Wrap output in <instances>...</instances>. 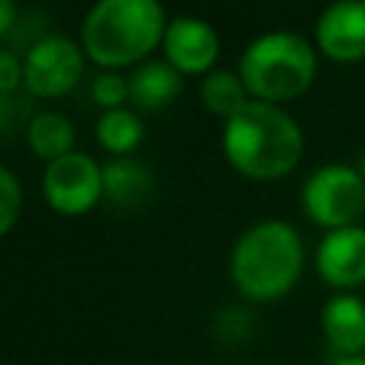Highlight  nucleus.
Wrapping results in <instances>:
<instances>
[{
    "mask_svg": "<svg viewBox=\"0 0 365 365\" xmlns=\"http://www.w3.org/2000/svg\"><path fill=\"white\" fill-rule=\"evenodd\" d=\"M302 265V242L288 222L265 220L245 231L234 248L231 271L242 294L271 299L285 294Z\"/></svg>",
    "mask_w": 365,
    "mask_h": 365,
    "instance_id": "f03ea898",
    "label": "nucleus"
},
{
    "mask_svg": "<svg viewBox=\"0 0 365 365\" xmlns=\"http://www.w3.org/2000/svg\"><path fill=\"white\" fill-rule=\"evenodd\" d=\"M151 191V174L134 160H111L103 168V194L114 205H140Z\"/></svg>",
    "mask_w": 365,
    "mask_h": 365,
    "instance_id": "ddd939ff",
    "label": "nucleus"
},
{
    "mask_svg": "<svg viewBox=\"0 0 365 365\" xmlns=\"http://www.w3.org/2000/svg\"><path fill=\"white\" fill-rule=\"evenodd\" d=\"M17 80H20V63L11 51H3L0 54V88H3V94L14 91Z\"/></svg>",
    "mask_w": 365,
    "mask_h": 365,
    "instance_id": "6ab92c4d",
    "label": "nucleus"
},
{
    "mask_svg": "<svg viewBox=\"0 0 365 365\" xmlns=\"http://www.w3.org/2000/svg\"><path fill=\"white\" fill-rule=\"evenodd\" d=\"M362 174H365V157H362Z\"/></svg>",
    "mask_w": 365,
    "mask_h": 365,
    "instance_id": "4be33fe9",
    "label": "nucleus"
},
{
    "mask_svg": "<svg viewBox=\"0 0 365 365\" xmlns=\"http://www.w3.org/2000/svg\"><path fill=\"white\" fill-rule=\"evenodd\" d=\"M200 97L214 114L231 117L245 106V83L231 71H211L200 86Z\"/></svg>",
    "mask_w": 365,
    "mask_h": 365,
    "instance_id": "2eb2a0df",
    "label": "nucleus"
},
{
    "mask_svg": "<svg viewBox=\"0 0 365 365\" xmlns=\"http://www.w3.org/2000/svg\"><path fill=\"white\" fill-rule=\"evenodd\" d=\"M322 328L336 348L359 351L365 345V305L354 294L334 297L322 311Z\"/></svg>",
    "mask_w": 365,
    "mask_h": 365,
    "instance_id": "9b49d317",
    "label": "nucleus"
},
{
    "mask_svg": "<svg viewBox=\"0 0 365 365\" xmlns=\"http://www.w3.org/2000/svg\"><path fill=\"white\" fill-rule=\"evenodd\" d=\"M128 91L131 100L143 108H160L165 103H171L180 91V74L177 68H171L168 63L151 60L145 66H140L131 80H128Z\"/></svg>",
    "mask_w": 365,
    "mask_h": 365,
    "instance_id": "f8f14e48",
    "label": "nucleus"
},
{
    "mask_svg": "<svg viewBox=\"0 0 365 365\" xmlns=\"http://www.w3.org/2000/svg\"><path fill=\"white\" fill-rule=\"evenodd\" d=\"M163 31V9L154 0H103L83 26L86 51L103 66L143 57Z\"/></svg>",
    "mask_w": 365,
    "mask_h": 365,
    "instance_id": "7ed1b4c3",
    "label": "nucleus"
},
{
    "mask_svg": "<svg viewBox=\"0 0 365 365\" xmlns=\"http://www.w3.org/2000/svg\"><path fill=\"white\" fill-rule=\"evenodd\" d=\"M97 137L111 151H128L140 143L143 125L140 120L125 108H108L97 123Z\"/></svg>",
    "mask_w": 365,
    "mask_h": 365,
    "instance_id": "dca6fc26",
    "label": "nucleus"
},
{
    "mask_svg": "<svg viewBox=\"0 0 365 365\" xmlns=\"http://www.w3.org/2000/svg\"><path fill=\"white\" fill-rule=\"evenodd\" d=\"M165 54L174 68L202 71L217 57V34L205 20L177 17L165 29Z\"/></svg>",
    "mask_w": 365,
    "mask_h": 365,
    "instance_id": "9d476101",
    "label": "nucleus"
},
{
    "mask_svg": "<svg viewBox=\"0 0 365 365\" xmlns=\"http://www.w3.org/2000/svg\"><path fill=\"white\" fill-rule=\"evenodd\" d=\"M71 140H74V131H71L68 120L60 114H51V111L37 114L29 125V143L40 157L57 160V157L68 154Z\"/></svg>",
    "mask_w": 365,
    "mask_h": 365,
    "instance_id": "4468645a",
    "label": "nucleus"
},
{
    "mask_svg": "<svg viewBox=\"0 0 365 365\" xmlns=\"http://www.w3.org/2000/svg\"><path fill=\"white\" fill-rule=\"evenodd\" d=\"M336 365H365V359L362 356H351V359H339Z\"/></svg>",
    "mask_w": 365,
    "mask_h": 365,
    "instance_id": "412c9836",
    "label": "nucleus"
},
{
    "mask_svg": "<svg viewBox=\"0 0 365 365\" xmlns=\"http://www.w3.org/2000/svg\"><path fill=\"white\" fill-rule=\"evenodd\" d=\"M240 74L245 88L257 97L268 100H288L308 88L314 80V51L311 46L288 31H271L257 37L242 60Z\"/></svg>",
    "mask_w": 365,
    "mask_h": 365,
    "instance_id": "20e7f679",
    "label": "nucleus"
},
{
    "mask_svg": "<svg viewBox=\"0 0 365 365\" xmlns=\"http://www.w3.org/2000/svg\"><path fill=\"white\" fill-rule=\"evenodd\" d=\"M0 11H3L0 31H3V34H9V29H11V23H14V6H11V0H3V3H0Z\"/></svg>",
    "mask_w": 365,
    "mask_h": 365,
    "instance_id": "aec40b11",
    "label": "nucleus"
},
{
    "mask_svg": "<svg viewBox=\"0 0 365 365\" xmlns=\"http://www.w3.org/2000/svg\"><path fill=\"white\" fill-rule=\"evenodd\" d=\"M0 197H3V225H0V231H9L14 217H17V208H20V185H17V180L9 168L0 171Z\"/></svg>",
    "mask_w": 365,
    "mask_h": 365,
    "instance_id": "a211bd4d",
    "label": "nucleus"
},
{
    "mask_svg": "<svg viewBox=\"0 0 365 365\" xmlns=\"http://www.w3.org/2000/svg\"><path fill=\"white\" fill-rule=\"evenodd\" d=\"M46 197L63 214H80L97 202L103 194V171L86 154H63L48 163L46 177Z\"/></svg>",
    "mask_w": 365,
    "mask_h": 365,
    "instance_id": "423d86ee",
    "label": "nucleus"
},
{
    "mask_svg": "<svg viewBox=\"0 0 365 365\" xmlns=\"http://www.w3.org/2000/svg\"><path fill=\"white\" fill-rule=\"evenodd\" d=\"M305 208L317 222L345 228L365 208V177L348 165H322L305 182Z\"/></svg>",
    "mask_w": 365,
    "mask_h": 365,
    "instance_id": "39448f33",
    "label": "nucleus"
},
{
    "mask_svg": "<svg viewBox=\"0 0 365 365\" xmlns=\"http://www.w3.org/2000/svg\"><path fill=\"white\" fill-rule=\"evenodd\" d=\"M319 46L336 60L365 57V0H339L317 23Z\"/></svg>",
    "mask_w": 365,
    "mask_h": 365,
    "instance_id": "6e6552de",
    "label": "nucleus"
},
{
    "mask_svg": "<svg viewBox=\"0 0 365 365\" xmlns=\"http://www.w3.org/2000/svg\"><path fill=\"white\" fill-rule=\"evenodd\" d=\"M319 274L334 285H354L365 279V228H334L317 254Z\"/></svg>",
    "mask_w": 365,
    "mask_h": 365,
    "instance_id": "1a4fd4ad",
    "label": "nucleus"
},
{
    "mask_svg": "<svg viewBox=\"0 0 365 365\" xmlns=\"http://www.w3.org/2000/svg\"><path fill=\"white\" fill-rule=\"evenodd\" d=\"M26 86L34 94L57 97L68 91L83 74V57L77 46L66 37H43L26 54Z\"/></svg>",
    "mask_w": 365,
    "mask_h": 365,
    "instance_id": "0eeeda50",
    "label": "nucleus"
},
{
    "mask_svg": "<svg viewBox=\"0 0 365 365\" xmlns=\"http://www.w3.org/2000/svg\"><path fill=\"white\" fill-rule=\"evenodd\" d=\"M91 94H94V100L103 103V106H117V103H123L125 97H131L128 83H125L120 74H111V71H106V74H100V77L94 80Z\"/></svg>",
    "mask_w": 365,
    "mask_h": 365,
    "instance_id": "f3484780",
    "label": "nucleus"
},
{
    "mask_svg": "<svg viewBox=\"0 0 365 365\" xmlns=\"http://www.w3.org/2000/svg\"><path fill=\"white\" fill-rule=\"evenodd\" d=\"M222 145L228 160L248 177H279L302 154L299 125L274 103L251 100L225 120Z\"/></svg>",
    "mask_w": 365,
    "mask_h": 365,
    "instance_id": "f257e3e1",
    "label": "nucleus"
}]
</instances>
